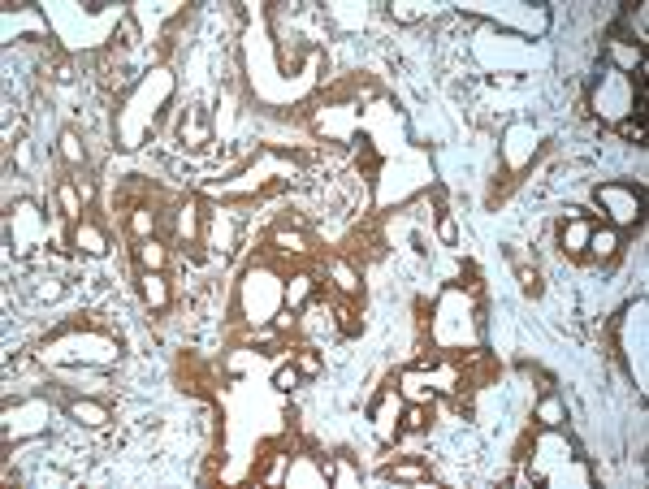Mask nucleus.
<instances>
[{
    "label": "nucleus",
    "instance_id": "obj_1",
    "mask_svg": "<svg viewBox=\"0 0 649 489\" xmlns=\"http://www.w3.org/2000/svg\"><path fill=\"white\" fill-rule=\"evenodd\" d=\"M39 355L52 359V364H61V359L108 364V359H117V347H113V338H104V334H65V338H57V342H48Z\"/></svg>",
    "mask_w": 649,
    "mask_h": 489
},
{
    "label": "nucleus",
    "instance_id": "obj_2",
    "mask_svg": "<svg viewBox=\"0 0 649 489\" xmlns=\"http://www.w3.org/2000/svg\"><path fill=\"white\" fill-rule=\"evenodd\" d=\"M598 199L611 208L615 226H628V221H636V216H640V195H636V191H628V186H619V182L598 186Z\"/></svg>",
    "mask_w": 649,
    "mask_h": 489
},
{
    "label": "nucleus",
    "instance_id": "obj_3",
    "mask_svg": "<svg viewBox=\"0 0 649 489\" xmlns=\"http://www.w3.org/2000/svg\"><path fill=\"white\" fill-rule=\"evenodd\" d=\"M273 303H278V286L268 273H251L247 278V312L251 320H268L273 316Z\"/></svg>",
    "mask_w": 649,
    "mask_h": 489
},
{
    "label": "nucleus",
    "instance_id": "obj_4",
    "mask_svg": "<svg viewBox=\"0 0 649 489\" xmlns=\"http://www.w3.org/2000/svg\"><path fill=\"white\" fill-rule=\"evenodd\" d=\"M14 226H18V230L26 234L22 251H18V256H26V251H31V247H35V243L43 238V226H39V216H35V208H31V204H18V212H14Z\"/></svg>",
    "mask_w": 649,
    "mask_h": 489
},
{
    "label": "nucleus",
    "instance_id": "obj_5",
    "mask_svg": "<svg viewBox=\"0 0 649 489\" xmlns=\"http://www.w3.org/2000/svg\"><path fill=\"white\" fill-rule=\"evenodd\" d=\"M532 135H537V130L524 126V122L507 130V160H511V165H524V160H528V152H532L537 143H524V139H532Z\"/></svg>",
    "mask_w": 649,
    "mask_h": 489
},
{
    "label": "nucleus",
    "instance_id": "obj_6",
    "mask_svg": "<svg viewBox=\"0 0 649 489\" xmlns=\"http://www.w3.org/2000/svg\"><path fill=\"white\" fill-rule=\"evenodd\" d=\"M70 416H74L78 424H95V428L113 420V416H108V407H104V403H91V399H74V403H70Z\"/></svg>",
    "mask_w": 649,
    "mask_h": 489
},
{
    "label": "nucleus",
    "instance_id": "obj_7",
    "mask_svg": "<svg viewBox=\"0 0 649 489\" xmlns=\"http://www.w3.org/2000/svg\"><path fill=\"white\" fill-rule=\"evenodd\" d=\"M589 234H593V226L584 216H571L563 226V251H589Z\"/></svg>",
    "mask_w": 649,
    "mask_h": 489
},
{
    "label": "nucleus",
    "instance_id": "obj_8",
    "mask_svg": "<svg viewBox=\"0 0 649 489\" xmlns=\"http://www.w3.org/2000/svg\"><path fill=\"white\" fill-rule=\"evenodd\" d=\"M143 299H147L152 307H165V303H169V286H165V278H160V273H143Z\"/></svg>",
    "mask_w": 649,
    "mask_h": 489
},
{
    "label": "nucleus",
    "instance_id": "obj_9",
    "mask_svg": "<svg viewBox=\"0 0 649 489\" xmlns=\"http://www.w3.org/2000/svg\"><path fill=\"white\" fill-rule=\"evenodd\" d=\"M615 247H619V230H615V226L593 230V234H589V251H598L602 260H606V256H615Z\"/></svg>",
    "mask_w": 649,
    "mask_h": 489
},
{
    "label": "nucleus",
    "instance_id": "obj_10",
    "mask_svg": "<svg viewBox=\"0 0 649 489\" xmlns=\"http://www.w3.org/2000/svg\"><path fill=\"white\" fill-rule=\"evenodd\" d=\"M139 260H143L147 273H160V268H165V247H160L156 238H143L139 243Z\"/></svg>",
    "mask_w": 649,
    "mask_h": 489
},
{
    "label": "nucleus",
    "instance_id": "obj_11",
    "mask_svg": "<svg viewBox=\"0 0 649 489\" xmlns=\"http://www.w3.org/2000/svg\"><path fill=\"white\" fill-rule=\"evenodd\" d=\"M74 243H78L83 251H91V256H104V251H108V243H104V234H100L95 226H78V230H74Z\"/></svg>",
    "mask_w": 649,
    "mask_h": 489
},
{
    "label": "nucleus",
    "instance_id": "obj_12",
    "mask_svg": "<svg viewBox=\"0 0 649 489\" xmlns=\"http://www.w3.org/2000/svg\"><path fill=\"white\" fill-rule=\"evenodd\" d=\"M182 139H186L191 147H199V143L208 139V130H204V117H199V108H186V117H182Z\"/></svg>",
    "mask_w": 649,
    "mask_h": 489
},
{
    "label": "nucleus",
    "instance_id": "obj_13",
    "mask_svg": "<svg viewBox=\"0 0 649 489\" xmlns=\"http://www.w3.org/2000/svg\"><path fill=\"white\" fill-rule=\"evenodd\" d=\"M537 420L546 424V428H559V424H563V403H559L554 394H546V399L537 403Z\"/></svg>",
    "mask_w": 649,
    "mask_h": 489
},
{
    "label": "nucleus",
    "instance_id": "obj_14",
    "mask_svg": "<svg viewBox=\"0 0 649 489\" xmlns=\"http://www.w3.org/2000/svg\"><path fill=\"white\" fill-rule=\"evenodd\" d=\"M57 199H61V212H65V216H78V212H83V191H78L74 182H61Z\"/></svg>",
    "mask_w": 649,
    "mask_h": 489
},
{
    "label": "nucleus",
    "instance_id": "obj_15",
    "mask_svg": "<svg viewBox=\"0 0 649 489\" xmlns=\"http://www.w3.org/2000/svg\"><path fill=\"white\" fill-rule=\"evenodd\" d=\"M403 394H407L411 403H424V399H428V377L407 372V377H403Z\"/></svg>",
    "mask_w": 649,
    "mask_h": 489
},
{
    "label": "nucleus",
    "instance_id": "obj_16",
    "mask_svg": "<svg viewBox=\"0 0 649 489\" xmlns=\"http://www.w3.org/2000/svg\"><path fill=\"white\" fill-rule=\"evenodd\" d=\"M390 416H399V399H394V394H386L381 411H376V433H381V438H390V428H394V420H390Z\"/></svg>",
    "mask_w": 649,
    "mask_h": 489
},
{
    "label": "nucleus",
    "instance_id": "obj_17",
    "mask_svg": "<svg viewBox=\"0 0 649 489\" xmlns=\"http://www.w3.org/2000/svg\"><path fill=\"white\" fill-rule=\"evenodd\" d=\"M61 156L70 160V165H83V139L74 130H61Z\"/></svg>",
    "mask_w": 649,
    "mask_h": 489
},
{
    "label": "nucleus",
    "instance_id": "obj_18",
    "mask_svg": "<svg viewBox=\"0 0 649 489\" xmlns=\"http://www.w3.org/2000/svg\"><path fill=\"white\" fill-rule=\"evenodd\" d=\"M130 230H134L139 238H152V230H156V212H147V208H139V212L130 216Z\"/></svg>",
    "mask_w": 649,
    "mask_h": 489
},
{
    "label": "nucleus",
    "instance_id": "obj_19",
    "mask_svg": "<svg viewBox=\"0 0 649 489\" xmlns=\"http://www.w3.org/2000/svg\"><path fill=\"white\" fill-rule=\"evenodd\" d=\"M230 238H234V221H230V216H226V221L216 216V221H212V247H230Z\"/></svg>",
    "mask_w": 649,
    "mask_h": 489
},
{
    "label": "nucleus",
    "instance_id": "obj_20",
    "mask_svg": "<svg viewBox=\"0 0 649 489\" xmlns=\"http://www.w3.org/2000/svg\"><path fill=\"white\" fill-rule=\"evenodd\" d=\"M273 243H278L282 251H307V238H303V234H290V230H278Z\"/></svg>",
    "mask_w": 649,
    "mask_h": 489
},
{
    "label": "nucleus",
    "instance_id": "obj_21",
    "mask_svg": "<svg viewBox=\"0 0 649 489\" xmlns=\"http://www.w3.org/2000/svg\"><path fill=\"white\" fill-rule=\"evenodd\" d=\"M329 273L338 278V286H342V290H359V278L351 273V268H347L342 260H334V264H329Z\"/></svg>",
    "mask_w": 649,
    "mask_h": 489
},
{
    "label": "nucleus",
    "instance_id": "obj_22",
    "mask_svg": "<svg viewBox=\"0 0 649 489\" xmlns=\"http://www.w3.org/2000/svg\"><path fill=\"white\" fill-rule=\"evenodd\" d=\"M611 57H615L619 65H628V70L645 65V61H640V52H632V48H623V43H611Z\"/></svg>",
    "mask_w": 649,
    "mask_h": 489
},
{
    "label": "nucleus",
    "instance_id": "obj_23",
    "mask_svg": "<svg viewBox=\"0 0 649 489\" xmlns=\"http://www.w3.org/2000/svg\"><path fill=\"white\" fill-rule=\"evenodd\" d=\"M273 386H278V390H295V386H299V368L282 364V368L273 372Z\"/></svg>",
    "mask_w": 649,
    "mask_h": 489
},
{
    "label": "nucleus",
    "instance_id": "obj_24",
    "mask_svg": "<svg viewBox=\"0 0 649 489\" xmlns=\"http://www.w3.org/2000/svg\"><path fill=\"white\" fill-rule=\"evenodd\" d=\"M307 295H312V282H307V278H295V282H290V290H286V303H290V307H299Z\"/></svg>",
    "mask_w": 649,
    "mask_h": 489
},
{
    "label": "nucleus",
    "instance_id": "obj_25",
    "mask_svg": "<svg viewBox=\"0 0 649 489\" xmlns=\"http://www.w3.org/2000/svg\"><path fill=\"white\" fill-rule=\"evenodd\" d=\"M295 480H307V485H320L324 476H320V472H316V468H312L307 459H299V463H295V472H290V485H295Z\"/></svg>",
    "mask_w": 649,
    "mask_h": 489
},
{
    "label": "nucleus",
    "instance_id": "obj_26",
    "mask_svg": "<svg viewBox=\"0 0 649 489\" xmlns=\"http://www.w3.org/2000/svg\"><path fill=\"white\" fill-rule=\"evenodd\" d=\"M390 476H394V480H420V476H424V472H420V468H416V463H399V468H394V472H390Z\"/></svg>",
    "mask_w": 649,
    "mask_h": 489
},
{
    "label": "nucleus",
    "instance_id": "obj_27",
    "mask_svg": "<svg viewBox=\"0 0 649 489\" xmlns=\"http://www.w3.org/2000/svg\"><path fill=\"white\" fill-rule=\"evenodd\" d=\"M390 14H394L399 22H416V18H420V9H416V5H390Z\"/></svg>",
    "mask_w": 649,
    "mask_h": 489
},
{
    "label": "nucleus",
    "instance_id": "obj_28",
    "mask_svg": "<svg viewBox=\"0 0 649 489\" xmlns=\"http://www.w3.org/2000/svg\"><path fill=\"white\" fill-rule=\"evenodd\" d=\"M403 424H407V428H424L428 420H424V411H420V407H407V411H403Z\"/></svg>",
    "mask_w": 649,
    "mask_h": 489
},
{
    "label": "nucleus",
    "instance_id": "obj_29",
    "mask_svg": "<svg viewBox=\"0 0 649 489\" xmlns=\"http://www.w3.org/2000/svg\"><path fill=\"white\" fill-rule=\"evenodd\" d=\"M178 234H195V212L191 208H182V216H178Z\"/></svg>",
    "mask_w": 649,
    "mask_h": 489
},
{
    "label": "nucleus",
    "instance_id": "obj_30",
    "mask_svg": "<svg viewBox=\"0 0 649 489\" xmlns=\"http://www.w3.org/2000/svg\"><path fill=\"white\" fill-rule=\"evenodd\" d=\"M619 130H623V135H628V139H636V143H640V135H645V126H640V122H623V126H619Z\"/></svg>",
    "mask_w": 649,
    "mask_h": 489
},
{
    "label": "nucleus",
    "instance_id": "obj_31",
    "mask_svg": "<svg viewBox=\"0 0 649 489\" xmlns=\"http://www.w3.org/2000/svg\"><path fill=\"white\" fill-rule=\"evenodd\" d=\"M299 372H320V359L316 355H299Z\"/></svg>",
    "mask_w": 649,
    "mask_h": 489
},
{
    "label": "nucleus",
    "instance_id": "obj_32",
    "mask_svg": "<svg viewBox=\"0 0 649 489\" xmlns=\"http://www.w3.org/2000/svg\"><path fill=\"white\" fill-rule=\"evenodd\" d=\"M519 286H524V290H537V273H532V268H519Z\"/></svg>",
    "mask_w": 649,
    "mask_h": 489
}]
</instances>
